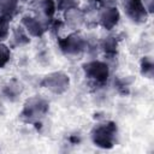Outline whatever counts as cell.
<instances>
[{
	"mask_svg": "<svg viewBox=\"0 0 154 154\" xmlns=\"http://www.w3.org/2000/svg\"><path fill=\"white\" fill-rule=\"evenodd\" d=\"M142 2L144 5L146 10L148 11V13L152 14L153 13V7H154V0H142Z\"/></svg>",
	"mask_w": 154,
	"mask_h": 154,
	"instance_id": "cell-19",
	"label": "cell"
},
{
	"mask_svg": "<svg viewBox=\"0 0 154 154\" xmlns=\"http://www.w3.org/2000/svg\"><path fill=\"white\" fill-rule=\"evenodd\" d=\"M41 85L55 95H61L70 87V77L63 71H53L42 78Z\"/></svg>",
	"mask_w": 154,
	"mask_h": 154,
	"instance_id": "cell-5",
	"label": "cell"
},
{
	"mask_svg": "<svg viewBox=\"0 0 154 154\" xmlns=\"http://www.w3.org/2000/svg\"><path fill=\"white\" fill-rule=\"evenodd\" d=\"M85 78L96 87L103 85L109 77L108 65L100 60H90L83 65Z\"/></svg>",
	"mask_w": 154,
	"mask_h": 154,
	"instance_id": "cell-4",
	"label": "cell"
},
{
	"mask_svg": "<svg viewBox=\"0 0 154 154\" xmlns=\"http://www.w3.org/2000/svg\"><path fill=\"white\" fill-rule=\"evenodd\" d=\"M49 111V102L40 96H31L26 99L19 113V118L24 123L34 124L43 119Z\"/></svg>",
	"mask_w": 154,
	"mask_h": 154,
	"instance_id": "cell-2",
	"label": "cell"
},
{
	"mask_svg": "<svg viewBox=\"0 0 154 154\" xmlns=\"http://www.w3.org/2000/svg\"><path fill=\"white\" fill-rule=\"evenodd\" d=\"M58 45L61 53L66 57H79L88 48L87 40L78 32L69 34L66 37L59 40Z\"/></svg>",
	"mask_w": 154,
	"mask_h": 154,
	"instance_id": "cell-3",
	"label": "cell"
},
{
	"mask_svg": "<svg viewBox=\"0 0 154 154\" xmlns=\"http://www.w3.org/2000/svg\"><path fill=\"white\" fill-rule=\"evenodd\" d=\"M90 137L96 147L111 149L116 146L118 140V126L114 122L111 120L99 123L93 128Z\"/></svg>",
	"mask_w": 154,
	"mask_h": 154,
	"instance_id": "cell-1",
	"label": "cell"
},
{
	"mask_svg": "<svg viewBox=\"0 0 154 154\" xmlns=\"http://www.w3.org/2000/svg\"><path fill=\"white\" fill-rule=\"evenodd\" d=\"M84 20H85L84 12L78 7H73L65 11V24L70 29L72 30L79 29L84 24Z\"/></svg>",
	"mask_w": 154,
	"mask_h": 154,
	"instance_id": "cell-10",
	"label": "cell"
},
{
	"mask_svg": "<svg viewBox=\"0 0 154 154\" xmlns=\"http://www.w3.org/2000/svg\"><path fill=\"white\" fill-rule=\"evenodd\" d=\"M32 14L51 25L54 13L57 11V5L55 0H36L32 6Z\"/></svg>",
	"mask_w": 154,
	"mask_h": 154,
	"instance_id": "cell-7",
	"label": "cell"
},
{
	"mask_svg": "<svg viewBox=\"0 0 154 154\" xmlns=\"http://www.w3.org/2000/svg\"><path fill=\"white\" fill-rule=\"evenodd\" d=\"M123 7L126 17L135 24L146 23L149 17V13L146 10L142 0H124Z\"/></svg>",
	"mask_w": 154,
	"mask_h": 154,
	"instance_id": "cell-6",
	"label": "cell"
},
{
	"mask_svg": "<svg viewBox=\"0 0 154 154\" xmlns=\"http://www.w3.org/2000/svg\"><path fill=\"white\" fill-rule=\"evenodd\" d=\"M119 19L120 13L118 8L112 5H105L97 13L99 24L106 30H112L113 28H116L119 23Z\"/></svg>",
	"mask_w": 154,
	"mask_h": 154,
	"instance_id": "cell-9",
	"label": "cell"
},
{
	"mask_svg": "<svg viewBox=\"0 0 154 154\" xmlns=\"http://www.w3.org/2000/svg\"><path fill=\"white\" fill-rule=\"evenodd\" d=\"M19 0H0V14L12 17L18 10Z\"/></svg>",
	"mask_w": 154,
	"mask_h": 154,
	"instance_id": "cell-12",
	"label": "cell"
},
{
	"mask_svg": "<svg viewBox=\"0 0 154 154\" xmlns=\"http://www.w3.org/2000/svg\"><path fill=\"white\" fill-rule=\"evenodd\" d=\"M20 25L26 30V32L31 37H40L42 36L49 28L47 23L41 20L34 14H25L20 19Z\"/></svg>",
	"mask_w": 154,
	"mask_h": 154,
	"instance_id": "cell-8",
	"label": "cell"
},
{
	"mask_svg": "<svg viewBox=\"0 0 154 154\" xmlns=\"http://www.w3.org/2000/svg\"><path fill=\"white\" fill-rule=\"evenodd\" d=\"M101 48L108 55L116 54V51H117V40L114 37H112V36L105 37L102 40V42H101Z\"/></svg>",
	"mask_w": 154,
	"mask_h": 154,
	"instance_id": "cell-16",
	"label": "cell"
},
{
	"mask_svg": "<svg viewBox=\"0 0 154 154\" xmlns=\"http://www.w3.org/2000/svg\"><path fill=\"white\" fill-rule=\"evenodd\" d=\"M97 1H100V2H102V4H105V5H108V2H109L111 0H97Z\"/></svg>",
	"mask_w": 154,
	"mask_h": 154,
	"instance_id": "cell-20",
	"label": "cell"
},
{
	"mask_svg": "<svg viewBox=\"0 0 154 154\" xmlns=\"http://www.w3.org/2000/svg\"><path fill=\"white\" fill-rule=\"evenodd\" d=\"M55 5H57V10L66 11V10L77 7L78 6V0H57Z\"/></svg>",
	"mask_w": 154,
	"mask_h": 154,
	"instance_id": "cell-18",
	"label": "cell"
},
{
	"mask_svg": "<svg viewBox=\"0 0 154 154\" xmlns=\"http://www.w3.org/2000/svg\"><path fill=\"white\" fill-rule=\"evenodd\" d=\"M154 72V64L150 57H144L141 60V73L147 78H152Z\"/></svg>",
	"mask_w": 154,
	"mask_h": 154,
	"instance_id": "cell-15",
	"label": "cell"
},
{
	"mask_svg": "<svg viewBox=\"0 0 154 154\" xmlns=\"http://www.w3.org/2000/svg\"><path fill=\"white\" fill-rule=\"evenodd\" d=\"M11 31L10 26V17L5 14H0V42L8 38Z\"/></svg>",
	"mask_w": 154,
	"mask_h": 154,
	"instance_id": "cell-14",
	"label": "cell"
},
{
	"mask_svg": "<svg viewBox=\"0 0 154 154\" xmlns=\"http://www.w3.org/2000/svg\"><path fill=\"white\" fill-rule=\"evenodd\" d=\"M11 59V49L5 43L0 42V69L5 67Z\"/></svg>",
	"mask_w": 154,
	"mask_h": 154,
	"instance_id": "cell-17",
	"label": "cell"
},
{
	"mask_svg": "<svg viewBox=\"0 0 154 154\" xmlns=\"http://www.w3.org/2000/svg\"><path fill=\"white\" fill-rule=\"evenodd\" d=\"M10 40L13 47H23L30 42V35L26 32V30L19 24L11 29L10 31Z\"/></svg>",
	"mask_w": 154,
	"mask_h": 154,
	"instance_id": "cell-11",
	"label": "cell"
},
{
	"mask_svg": "<svg viewBox=\"0 0 154 154\" xmlns=\"http://www.w3.org/2000/svg\"><path fill=\"white\" fill-rule=\"evenodd\" d=\"M19 1H29V0H19Z\"/></svg>",
	"mask_w": 154,
	"mask_h": 154,
	"instance_id": "cell-21",
	"label": "cell"
},
{
	"mask_svg": "<svg viewBox=\"0 0 154 154\" xmlns=\"http://www.w3.org/2000/svg\"><path fill=\"white\" fill-rule=\"evenodd\" d=\"M20 93H22V85L17 81L8 82L4 88V94L10 100H14L16 97H18L20 95Z\"/></svg>",
	"mask_w": 154,
	"mask_h": 154,
	"instance_id": "cell-13",
	"label": "cell"
}]
</instances>
